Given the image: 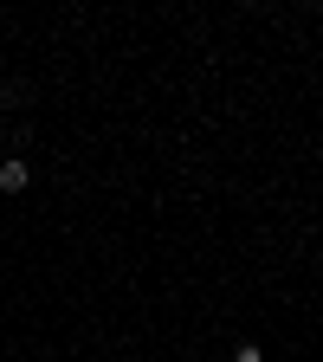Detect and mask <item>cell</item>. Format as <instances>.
Returning a JSON list of instances; mask_svg holds the SVG:
<instances>
[{"mask_svg": "<svg viewBox=\"0 0 323 362\" xmlns=\"http://www.w3.org/2000/svg\"><path fill=\"white\" fill-rule=\"evenodd\" d=\"M26 181H33V168H26V162H0V188H7V194H20Z\"/></svg>", "mask_w": 323, "mask_h": 362, "instance_id": "cell-1", "label": "cell"}, {"mask_svg": "<svg viewBox=\"0 0 323 362\" xmlns=\"http://www.w3.org/2000/svg\"><path fill=\"white\" fill-rule=\"evenodd\" d=\"M233 362H265V356H259V343H240V349H233Z\"/></svg>", "mask_w": 323, "mask_h": 362, "instance_id": "cell-2", "label": "cell"}]
</instances>
